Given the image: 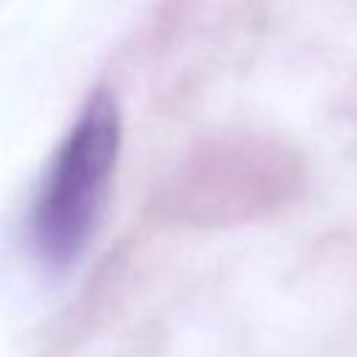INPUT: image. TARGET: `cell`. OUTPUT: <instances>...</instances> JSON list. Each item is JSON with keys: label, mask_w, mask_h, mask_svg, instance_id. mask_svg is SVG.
<instances>
[{"label": "cell", "mask_w": 357, "mask_h": 357, "mask_svg": "<svg viewBox=\"0 0 357 357\" xmlns=\"http://www.w3.org/2000/svg\"><path fill=\"white\" fill-rule=\"evenodd\" d=\"M120 145V109L109 92H95L56 148L31 204V248L45 265L64 268L84 254L106 206Z\"/></svg>", "instance_id": "obj_1"}]
</instances>
